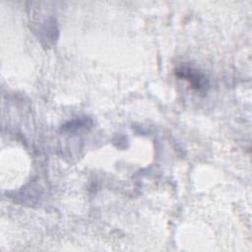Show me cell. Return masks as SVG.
Returning a JSON list of instances; mask_svg holds the SVG:
<instances>
[{
    "label": "cell",
    "mask_w": 252,
    "mask_h": 252,
    "mask_svg": "<svg viewBox=\"0 0 252 252\" xmlns=\"http://www.w3.org/2000/svg\"><path fill=\"white\" fill-rule=\"evenodd\" d=\"M177 73H179L180 77L188 80L190 84L197 90L205 89V86H207L206 79L195 70H192L190 68H181L179 71H177Z\"/></svg>",
    "instance_id": "cell-1"
}]
</instances>
